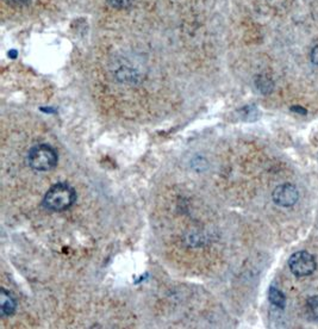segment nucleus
Masks as SVG:
<instances>
[{"label": "nucleus", "mask_w": 318, "mask_h": 329, "mask_svg": "<svg viewBox=\"0 0 318 329\" xmlns=\"http://www.w3.org/2000/svg\"><path fill=\"white\" fill-rule=\"evenodd\" d=\"M77 201L75 190L67 182H58L52 185L43 198V207L49 211L60 212L73 207Z\"/></svg>", "instance_id": "f257e3e1"}, {"label": "nucleus", "mask_w": 318, "mask_h": 329, "mask_svg": "<svg viewBox=\"0 0 318 329\" xmlns=\"http://www.w3.org/2000/svg\"><path fill=\"white\" fill-rule=\"evenodd\" d=\"M26 161L34 171L48 172L58 165V152L49 145H37L30 149Z\"/></svg>", "instance_id": "f03ea898"}, {"label": "nucleus", "mask_w": 318, "mask_h": 329, "mask_svg": "<svg viewBox=\"0 0 318 329\" xmlns=\"http://www.w3.org/2000/svg\"><path fill=\"white\" fill-rule=\"evenodd\" d=\"M289 267L296 277H307L316 271L317 264L312 254L306 251H299L291 255Z\"/></svg>", "instance_id": "7ed1b4c3"}, {"label": "nucleus", "mask_w": 318, "mask_h": 329, "mask_svg": "<svg viewBox=\"0 0 318 329\" xmlns=\"http://www.w3.org/2000/svg\"><path fill=\"white\" fill-rule=\"evenodd\" d=\"M272 198H273V202L277 205H279V207L290 208L293 207L298 202L299 194H298L297 187L294 185L283 184L274 189L273 194H272Z\"/></svg>", "instance_id": "20e7f679"}, {"label": "nucleus", "mask_w": 318, "mask_h": 329, "mask_svg": "<svg viewBox=\"0 0 318 329\" xmlns=\"http://www.w3.org/2000/svg\"><path fill=\"white\" fill-rule=\"evenodd\" d=\"M17 308V302L12 294L5 289H2L0 291V312L3 316H11Z\"/></svg>", "instance_id": "39448f33"}, {"label": "nucleus", "mask_w": 318, "mask_h": 329, "mask_svg": "<svg viewBox=\"0 0 318 329\" xmlns=\"http://www.w3.org/2000/svg\"><path fill=\"white\" fill-rule=\"evenodd\" d=\"M268 298H270L271 303L276 305V307L281 309L285 308V304H286V297H285L283 292L278 290L277 288L274 287L270 288V290H268Z\"/></svg>", "instance_id": "423d86ee"}, {"label": "nucleus", "mask_w": 318, "mask_h": 329, "mask_svg": "<svg viewBox=\"0 0 318 329\" xmlns=\"http://www.w3.org/2000/svg\"><path fill=\"white\" fill-rule=\"evenodd\" d=\"M306 312L310 320L318 322V296H312L307 300Z\"/></svg>", "instance_id": "0eeeda50"}, {"label": "nucleus", "mask_w": 318, "mask_h": 329, "mask_svg": "<svg viewBox=\"0 0 318 329\" xmlns=\"http://www.w3.org/2000/svg\"><path fill=\"white\" fill-rule=\"evenodd\" d=\"M131 0H109V3L112 6H116V8H125L130 4Z\"/></svg>", "instance_id": "6e6552de"}, {"label": "nucleus", "mask_w": 318, "mask_h": 329, "mask_svg": "<svg viewBox=\"0 0 318 329\" xmlns=\"http://www.w3.org/2000/svg\"><path fill=\"white\" fill-rule=\"evenodd\" d=\"M310 58H311V61H312V64L318 67V44L312 49Z\"/></svg>", "instance_id": "1a4fd4ad"}, {"label": "nucleus", "mask_w": 318, "mask_h": 329, "mask_svg": "<svg viewBox=\"0 0 318 329\" xmlns=\"http://www.w3.org/2000/svg\"><path fill=\"white\" fill-rule=\"evenodd\" d=\"M292 111H296V112H300L301 115H305L306 114V110L305 109H303V108H300V106H293L292 109Z\"/></svg>", "instance_id": "9d476101"}, {"label": "nucleus", "mask_w": 318, "mask_h": 329, "mask_svg": "<svg viewBox=\"0 0 318 329\" xmlns=\"http://www.w3.org/2000/svg\"><path fill=\"white\" fill-rule=\"evenodd\" d=\"M10 3H16V4H23V3H28L29 0H8Z\"/></svg>", "instance_id": "9b49d317"}]
</instances>
